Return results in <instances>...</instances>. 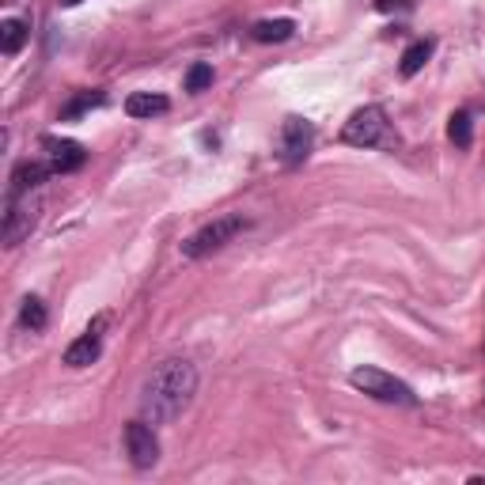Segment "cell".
<instances>
[{
	"instance_id": "cell-15",
	"label": "cell",
	"mask_w": 485,
	"mask_h": 485,
	"mask_svg": "<svg viewBox=\"0 0 485 485\" xmlns=\"http://www.w3.org/2000/svg\"><path fill=\"white\" fill-rule=\"evenodd\" d=\"M23 42H27V23L23 20L0 23V53H4V58H15V53L23 49Z\"/></svg>"
},
{
	"instance_id": "cell-8",
	"label": "cell",
	"mask_w": 485,
	"mask_h": 485,
	"mask_svg": "<svg viewBox=\"0 0 485 485\" xmlns=\"http://www.w3.org/2000/svg\"><path fill=\"white\" fill-rule=\"evenodd\" d=\"M106 322H111V319L99 315L92 327H87V330L73 341V346L65 349V364H68V368H87V364L99 361V356H103V330H106Z\"/></svg>"
},
{
	"instance_id": "cell-10",
	"label": "cell",
	"mask_w": 485,
	"mask_h": 485,
	"mask_svg": "<svg viewBox=\"0 0 485 485\" xmlns=\"http://www.w3.org/2000/svg\"><path fill=\"white\" fill-rule=\"evenodd\" d=\"M49 175H53V167L46 164V159H27V164H20V167L12 171V190L8 193H31V190H39Z\"/></svg>"
},
{
	"instance_id": "cell-4",
	"label": "cell",
	"mask_w": 485,
	"mask_h": 485,
	"mask_svg": "<svg viewBox=\"0 0 485 485\" xmlns=\"http://www.w3.org/2000/svg\"><path fill=\"white\" fill-rule=\"evenodd\" d=\"M387 137H391V121L383 106H361L341 125V140L353 148H380L387 145Z\"/></svg>"
},
{
	"instance_id": "cell-5",
	"label": "cell",
	"mask_w": 485,
	"mask_h": 485,
	"mask_svg": "<svg viewBox=\"0 0 485 485\" xmlns=\"http://www.w3.org/2000/svg\"><path fill=\"white\" fill-rule=\"evenodd\" d=\"M311 145H315V125L300 114H289L281 121V133H277V156L284 167H300L303 159L311 156Z\"/></svg>"
},
{
	"instance_id": "cell-9",
	"label": "cell",
	"mask_w": 485,
	"mask_h": 485,
	"mask_svg": "<svg viewBox=\"0 0 485 485\" xmlns=\"http://www.w3.org/2000/svg\"><path fill=\"white\" fill-rule=\"evenodd\" d=\"M42 148H46V164L53 167V175H68V171H80L87 164V152L76 140H65V137H42Z\"/></svg>"
},
{
	"instance_id": "cell-7",
	"label": "cell",
	"mask_w": 485,
	"mask_h": 485,
	"mask_svg": "<svg viewBox=\"0 0 485 485\" xmlns=\"http://www.w3.org/2000/svg\"><path fill=\"white\" fill-rule=\"evenodd\" d=\"M125 455L137 471H152L159 463V436H156V425L152 421H130L125 425Z\"/></svg>"
},
{
	"instance_id": "cell-6",
	"label": "cell",
	"mask_w": 485,
	"mask_h": 485,
	"mask_svg": "<svg viewBox=\"0 0 485 485\" xmlns=\"http://www.w3.org/2000/svg\"><path fill=\"white\" fill-rule=\"evenodd\" d=\"M39 193H8V205H4V243L15 247V243H23L31 236V228L34 220H39Z\"/></svg>"
},
{
	"instance_id": "cell-1",
	"label": "cell",
	"mask_w": 485,
	"mask_h": 485,
	"mask_svg": "<svg viewBox=\"0 0 485 485\" xmlns=\"http://www.w3.org/2000/svg\"><path fill=\"white\" fill-rule=\"evenodd\" d=\"M197 394V368L183 356L156 364L152 375L140 387V418L152 425H171L190 409Z\"/></svg>"
},
{
	"instance_id": "cell-12",
	"label": "cell",
	"mask_w": 485,
	"mask_h": 485,
	"mask_svg": "<svg viewBox=\"0 0 485 485\" xmlns=\"http://www.w3.org/2000/svg\"><path fill=\"white\" fill-rule=\"evenodd\" d=\"M436 53V42L433 39H418V42H409L406 53H402V61H399V73L409 80V76H418L421 68L428 65V58Z\"/></svg>"
},
{
	"instance_id": "cell-11",
	"label": "cell",
	"mask_w": 485,
	"mask_h": 485,
	"mask_svg": "<svg viewBox=\"0 0 485 485\" xmlns=\"http://www.w3.org/2000/svg\"><path fill=\"white\" fill-rule=\"evenodd\" d=\"M171 111V99L159 95V92H133L125 99V114L130 118H159Z\"/></svg>"
},
{
	"instance_id": "cell-20",
	"label": "cell",
	"mask_w": 485,
	"mask_h": 485,
	"mask_svg": "<svg viewBox=\"0 0 485 485\" xmlns=\"http://www.w3.org/2000/svg\"><path fill=\"white\" fill-rule=\"evenodd\" d=\"M76 4H84V0H61V8H76Z\"/></svg>"
},
{
	"instance_id": "cell-16",
	"label": "cell",
	"mask_w": 485,
	"mask_h": 485,
	"mask_svg": "<svg viewBox=\"0 0 485 485\" xmlns=\"http://www.w3.org/2000/svg\"><path fill=\"white\" fill-rule=\"evenodd\" d=\"M447 137H452L455 148H471L474 145V121H471V111H455L447 118Z\"/></svg>"
},
{
	"instance_id": "cell-19",
	"label": "cell",
	"mask_w": 485,
	"mask_h": 485,
	"mask_svg": "<svg viewBox=\"0 0 485 485\" xmlns=\"http://www.w3.org/2000/svg\"><path fill=\"white\" fill-rule=\"evenodd\" d=\"M409 0H375V8L380 12H394V8H406Z\"/></svg>"
},
{
	"instance_id": "cell-13",
	"label": "cell",
	"mask_w": 485,
	"mask_h": 485,
	"mask_svg": "<svg viewBox=\"0 0 485 485\" xmlns=\"http://www.w3.org/2000/svg\"><path fill=\"white\" fill-rule=\"evenodd\" d=\"M296 34V23L292 20H258L250 27V39L255 42H289Z\"/></svg>"
},
{
	"instance_id": "cell-2",
	"label": "cell",
	"mask_w": 485,
	"mask_h": 485,
	"mask_svg": "<svg viewBox=\"0 0 485 485\" xmlns=\"http://www.w3.org/2000/svg\"><path fill=\"white\" fill-rule=\"evenodd\" d=\"M349 383L361 391V394H368V399H375V402H387V406H418V394H413V387L402 383L399 375L383 372V368H372V364L353 368V372H349Z\"/></svg>"
},
{
	"instance_id": "cell-3",
	"label": "cell",
	"mask_w": 485,
	"mask_h": 485,
	"mask_svg": "<svg viewBox=\"0 0 485 485\" xmlns=\"http://www.w3.org/2000/svg\"><path fill=\"white\" fill-rule=\"evenodd\" d=\"M250 228V220L243 217V212H224V217H217L212 224H205L202 231H193V236L183 243V258H205V255H212V250H220V247H228L236 236H243V231Z\"/></svg>"
},
{
	"instance_id": "cell-17",
	"label": "cell",
	"mask_w": 485,
	"mask_h": 485,
	"mask_svg": "<svg viewBox=\"0 0 485 485\" xmlns=\"http://www.w3.org/2000/svg\"><path fill=\"white\" fill-rule=\"evenodd\" d=\"M103 103H106V92H80L73 103H65V106H61V121H73V118L87 114L92 106H103Z\"/></svg>"
},
{
	"instance_id": "cell-14",
	"label": "cell",
	"mask_w": 485,
	"mask_h": 485,
	"mask_svg": "<svg viewBox=\"0 0 485 485\" xmlns=\"http://www.w3.org/2000/svg\"><path fill=\"white\" fill-rule=\"evenodd\" d=\"M46 322H49L46 303H42L39 296H27V300L20 303V327L31 330V334H39V330H46Z\"/></svg>"
},
{
	"instance_id": "cell-18",
	"label": "cell",
	"mask_w": 485,
	"mask_h": 485,
	"mask_svg": "<svg viewBox=\"0 0 485 485\" xmlns=\"http://www.w3.org/2000/svg\"><path fill=\"white\" fill-rule=\"evenodd\" d=\"M209 84H212V65H205V61L190 65V73H186V92H190V95H202Z\"/></svg>"
}]
</instances>
